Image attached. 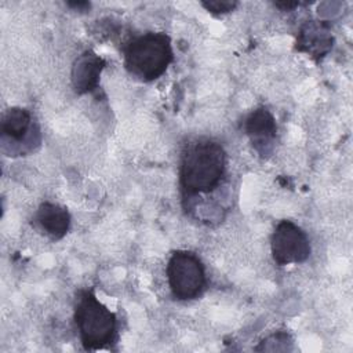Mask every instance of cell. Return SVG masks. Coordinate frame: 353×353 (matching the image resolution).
<instances>
[{
    "label": "cell",
    "mask_w": 353,
    "mask_h": 353,
    "mask_svg": "<svg viewBox=\"0 0 353 353\" xmlns=\"http://www.w3.org/2000/svg\"><path fill=\"white\" fill-rule=\"evenodd\" d=\"M226 154L221 143L201 138L189 143L182 154L179 182L185 194L208 193L214 190L223 174Z\"/></svg>",
    "instance_id": "6da1fadb"
},
{
    "label": "cell",
    "mask_w": 353,
    "mask_h": 353,
    "mask_svg": "<svg viewBox=\"0 0 353 353\" xmlns=\"http://www.w3.org/2000/svg\"><path fill=\"white\" fill-rule=\"evenodd\" d=\"M74 321L85 350L103 349L114 341L116 316L90 290L79 292L74 305Z\"/></svg>",
    "instance_id": "7a4b0ae2"
},
{
    "label": "cell",
    "mask_w": 353,
    "mask_h": 353,
    "mask_svg": "<svg viewBox=\"0 0 353 353\" xmlns=\"http://www.w3.org/2000/svg\"><path fill=\"white\" fill-rule=\"evenodd\" d=\"M172 61L171 40L165 33L149 32L132 39L124 50L127 69L150 81L160 77Z\"/></svg>",
    "instance_id": "3957f363"
},
{
    "label": "cell",
    "mask_w": 353,
    "mask_h": 353,
    "mask_svg": "<svg viewBox=\"0 0 353 353\" xmlns=\"http://www.w3.org/2000/svg\"><path fill=\"white\" fill-rule=\"evenodd\" d=\"M172 295L179 301L194 299L205 287V270L199 256L190 251H175L167 265Z\"/></svg>",
    "instance_id": "277c9868"
},
{
    "label": "cell",
    "mask_w": 353,
    "mask_h": 353,
    "mask_svg": "<svg viewBox=\"0 0 353 353\" xmlns=\"http://www.w3.org/2000/svg\"><path fill=\"white\" fill-rule=\"evenodd\" d=\"M272 255L280 266L306 261L310 255L306 233L292 221H280L272 234Z\"/></svg>",
    "instance_id": "5b68a950"
},
{
    "label": "cell",
    "mask_w": 353,
    "mask_h": 353,
    "mask_svg": "<svg viewBox=\"0 0 353 353\" xmlns=\"http://www.w3.org/2000/svg\"><path fill=\"white\" fill-rule=\"evenodd\" d=\"M244 131L261 156L265 157L272 153L277 125L273 114L266 108H258L247 116Z\"/></svg>",
    "instance_id": "8992f818"
},
{
    "label": "cell",
    "mask_w": 353,
    "mask_h": 353,
    "mask_svg": "<svg viewBox=\"0 0 353 353\" xmlns=\"http://www.w3.org/2000/svg\"><path fill=\"white\" fill-rule=\"evenodd\" d=\"M332 34L325 21H306L298 33L296 50L309 54L316 61L321 59L332 47Z\"/></svg>",
    "instance_id": "52a82bcc"
},
{
    "label": "cell",
    "mask_w": 353,
    "mask_h": 353,
    "mask_svg": "<svg viewBox=\"0 0 353 353\" xmlns=\"http://www.w3.org/2000/svg\"><path fill=\"white\" fill-rule=\"evenodd\" d=\"M105 61L94 51L87 50L79 55L72 66V84L77 94H87L97 88Z\"/></svg>",
    "instance_id": "ba28073f"
},
{
    "label": "cell",
    "mask_w": 353,
    "mask_h": 353,
    "mask_svg": "<svg viewBox=\"0 0 353 353\" xmlns=\"http://www.w3.org/2000/svg\"><path fill=\"white\" fill-rule=\"evenodd\" d=\"M36 221L40 228L54 240L62 239L70 226V215L68 210L59 204L41 203L37 212Z\"/></svg>",
    "instance_id": "9c48e42d"
},
{
    "label": "cell",
    "mask_w": 353,
    "mask_h": 353,
    "mask_svg": "<svg viewBox=\"0 0 353 353\" xmlns=\"http://www.w3.org/2000/svg\"><path fill=\"white\" fill-rule=\"evenodd\" d=\"M32 114L23 108H10L1 117V132L4 137L12 141H21L30 130Z\"/></svg>",
    "instance_id": "30bf717a"
},
{
    "label": "cell",
    "mask_w": 353,
    "mask_h": 353,
    "mask_svg": "<svg viewBox=\"0 0 353 353\" xmlns=\"http://www.w3.org/2000/svg\"><path fill=\"white\" fill-rule=\"evenodd\" d=\"M255 350H268V352H279V350H292V339L287 332H277L266 339H263Z\"/></svg>",
    "instance_id": "8fae6325"
},
{
    "label": "cell",
    "mask_w": 353,
    "mask_h": 353,
    "mask_svg": "<svg viewBox=\"0 0 353 353\" xmlns=\"http://www.w3.org/2000/svg\"><path fill=\"white\" fill-rule=\"evenodd\" d=\"M201 6L212 12V14H226L230 12L236 8L237 1H230V0H211V1H201Z\"/></svg>",
    "instance_id": "7c38bea8"
},
{
    "label": "cell",
    "mask_w": 353,
    "mask_h": 353,
    "mask_svg": "<svg viewBox=\"0 0 353 353\" xmlns=\"http://www.w3.org/2000/svg\"><path fill=\"white\" fill-rule=\"evenodd\" d=\"M274 6L276 7H279V8H281V10H292V8H295V7H298L299 6V3L298 1H276L274 3Z\"/></svg>",
    "instance_id": "4fadbf2b"
},
{
    "label": "cell",
    "mask_w": 353,
    "mask_h": 353,
    "mask_svg": "<svg viewBox=\"0 0 353 353\" xmlns=\"http://www.w3.org/2000/svg\"><path fill=\"white\" fill-rule=\"evenodd\" d=\"M66 4L69 7H73V8L79 10V11H84V10L90 8V3H87V1H68Z\"/></svg>",
    "instance_id": "5bb4252c"
}]
</instances>
